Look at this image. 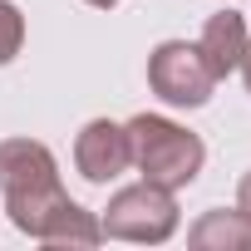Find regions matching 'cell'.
I'll use <instances>...</instances> for the list:
<instances>
[{
	"label": "cell",
	"instance_id": "1",
	"mask_svg": "<svg viewBox=\"0 0 251 251\" xmlns=\"http://www.w3.org/2000/svg\"><path fill=\"white\" fill-rule=\"evenodd\" d=\"M123 128H128V153H133V168L143 173V182H158L168 192L197 182L207 148L192 128H182V123H173L163 113H138Z\"/></svg>",
	"mask_w": 251,
	"mask_h": 251
},
{
	"label": "cell",
	"instance_id": "2",
	"mask_svg": "<svg viewBox=\"0 0 251 251\" xmlns=\"http://www.w3.org/2000/svg\"><path fill=\"white\" fill-rule=\"evenodd\" d=\"M103 236L113 241H143L158 246L177 231V197L158 182H133V187H118L99 217Z\"/></svg>",
	"mask_w": 251,
	"mask_h": 251
},
{
	"label": "cell",
	"instance_id": "3",
	"mask_svg": "<svg viewBox=\"0 0 251 251\" xmlns=\"http://www.w3.org/2000/svg\"><path fill=\"white\" fill-rule=\"evenodd\" d=\"M148 89L173 103V108H202L217 89V74L207 69L202 50L187 45V40H163L153 54H148Z\"/></svg>",
	"mask_w": 251,
	"mask_h": 251
},
{
	"label": "cell",
	"instance_id": "4",
	"mask_svg": "<svg viewBox=\"0 0 251 251\" xmlns=\"http://www.w3.org/2000/svg\"><path fill=\"white\" fill-rule=\"evenodd\" d=\"M74 168H79V177L84 182H113V177H123L133 168V153H128V128L123 123H113V118H94V123H84L79 128V138H74Z\"/></svg>",
	"mask_w": 251,
	"mask_h": 251
},
{
	"label": "cell",
	"instance_id": "5",
	"mask_svg": "<svg viewBox=\"0 0 251 251\" xmlns=\"http://www.w3.org/2000/svg\"><path fill=\"white\" fill-rule=\"evenodd\" d=\"M59 182V163L40 138H5L0 143V192H30Z\"/></svg>",
	"mask_w": 251,
	"mask_h": 251
},
{
	"label": "cell",
	"instance_id": "6",
	"mask_svg": "<svg viewBox=\"0 0 251 251\" xmlns=\"http://www.w3.org/2000/svg\"><path fill=\"white\" fill-rule=\"evenodd\" d=\"M246 20L236 15V10H222V15H212L207 25H202V40H197V50H202V59H207V69L217 74V79H226L236 64H241V54H246Z\"/></svg>",
	"mask_w": 251,
	"mask_h": 251
},
{
	"label": "cell",
	"instance_id": "7",
	"mask_svg": "<svg viewBox=\"0 0 251 251\" xmlns=\"http://www.w3.org/2000/svg\"><path fill=\"white\" fill-rule=\"evenodd\" d=\"M187 246H197V251H251V217L241 207H231V212L212 207L192 222Z\"/></svg>",
	"mask_w": 251,
	"mask_h": 251
},
{
	"label": "cell",
	"instance_id": "8",
	"mask_svg": "<svg viewBox=\"0 0 251 251\" xmlns=\"http://www.w3.org/2000/svg\"><path fill=\"white\" fill-rule=\"evenodd\" d=\"M45 246H99L103 241V226H99V217L89 212V207H79L74 197L50 217V226H45V236H40Z\"/></svg>",
	"mask_w": 251,
	"mask_h": 251
},
{
	"label": "cell",
	"instance_id": "9",
	"mask_svg": "<svg viewBox=\"0 0 251 251\" xmlns=\"http://www.w3.org/2000/svg\"><path fill=\"white\" fill-rule=\"evenodd\" d=\"M25 45V15L15 0H0V64H10Z\"/></svg>",
	"mask_w": 251,
	"mask_h": 251
},
{
	"label": "cell",
	"instance_id": "10",
	"mask_svg": "<svg viewBox=\"0 0 251 251\" xmlns=\"http://www.w3.org/2000/svg\"><path fill=\"white\" fill-rule=\"evenodd\" d=\"M236 207L251 217V173H241V182H236Z\"/></svg>",
	"mask_w": 251,
	"mask_h": 251
},
{
	"label": "cell",
	"instance_id": "11",
	"mask_svg": "<svg viewBox=\"0 0 251 251\" xmlns=\"http://www.w3.org/2000/svg\"><path fill=\"white\" fill-rule=\"evenodd\" d=\"M236 69H241V79H246V89H251V45H246V54H241V64H236Z\"/></svg>",
	"mask_w": 251,
	"mask_h": 251
},
{
	"label": "cell",
	"instance_id": "12",
	"mask_svg": "<svg viewBox=\"0 0 251 251\" xmlns=\"http://www.w3.org/2000/svg\"><path fill=\"white\" fill-rule=\"evenodd\" d=\"M89 5H94V10H113V5H118V0H89Z\"/></svg>",
	"mask_w": 251,
	"mask_h": 251
}]
</instances>
